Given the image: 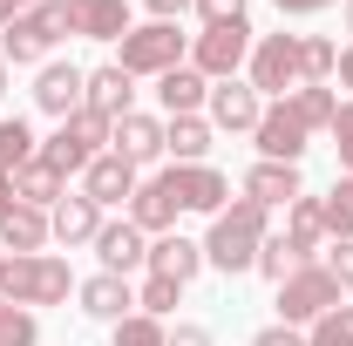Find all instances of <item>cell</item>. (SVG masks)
<instances>
[{"mask_svg":"<svg viewBox=\"0 0 353 346\" xmlns=\"http://www.w3.org/2000/svg\"><path fill=\"white\" fill-rule=\"evenodd\" d=\"M197 14H204V28H218V21H245V0H197Z\"/></svg>","mask_w":353,"mask_h":346,"instance_id":"39","label":"cell"},{"mask_svg":"<svg viewBox=\"0 0 353 346\" xmlns=\"http://www.w3.org/2000/svg\"><path fill=\"white\" fill-rule=\"evenodd\" d=\"M157 102H163V116H204V102H211V82L183 61L170 75H157Z\"/></svg>","mask_w":353,"mask_h":346,"instance_id":"23","label":"cell"},{"mask_svg":"<svg viewBox=\"0 0 353 346\" xmlns=\"http://www.w3.org/2000/svg\"><path fill=\"white\" fill-rule=\"evenodd\" d=\"M265 238H272V211L252 204V197H231V204L211 217V231H204V265H218V272H252Z\"/></svg>","mask_w":353,"mask_h":346,"instance_id":"1","label":"cell"},{"mask_svg":"<svg viewBox=\"0 0 353 346\" xmlns=\"http://www.w3.org/2000/svg\"><path fill=\"white\" fill-rule=\"evenodd\" d=\"M306 123H299V109H292V95H279V102H265L259 130H252V143H259V163H299L306 156Z\"/></svg>","mask_w":353,"mask_h":346,"instance_id":"9","label":"cell"},{"mask_svg":"<svg viewBox=\"0 0 353 346\" xmlns=\"http://www.w3.org/2000/svg\"><path fill=\"white\" fill-rule=\"evenodd\" d=\"M68 21L82 41H123L136 21H130V0H68Z\"/></svg>","mask_w":353,"mask_h":346,"instance_id":"20","label":"cell"},{"mask_svg":"<svg viewBox=\"0 0 353 346\" xmlns=\"http://www.w3.org/2000/svg\"><path fill=\"white\" fill-rule=\"evenodd\" d=\"M82 88H88V68H75V61H41L34 68V109L54 116V123H68V116H82Z\"/></svg>","mask_w":353,"mask_h":346,"instance_id":"10","label":"cell"},{"mask_svg":"<svg viewBox=\"0 0 353 346\" xmlns=\"http://www.w3.org/2000/svg\"><path fill=\"white\" fill-rule=\"evenodd\" d=\"M272 7H279V14H292V21H306V14H326L333 0H272Z\"/></svg>","mask_w":353,"mask_h":346,"instance_id":"42","label":"cell"},{"mask_svg":"<svg viewBox=\"0 0 353 346\" xmlns=\"http://www.w3.org/2000/svg\"><path fill=\"white\" fill-rule=\"evenodd\" d=\"M333 75H340V88H353V41L340 48V68H333Z\"/></svg>","mask_w":353,"mask_h":346,"instance_id":"45","label":"cell"},{"mask_svg":"<svg viewBox=\"0 0 353 346\" xmlns=\"http://www.w3.org/2000/svg\"><path fill=\"white\" fill-rule=\"evenodd\" d=\"M176 299H183V285L163 278V272H143V285H136V312H150V319H170Z\"/></svg>","mask_w":353,"mask_h":346,"instance_id":"31","label":"cell"},{"mask_svg":"<svg viewBox=\"0 0 353 346\" xmlns=\"http://www.w3.org/2000/svg\"><path fill=\"white\" fill-rule=\"evenodd\" d=\"M0 278H7V252H0Z\"/></svg>","mask_w":353,"mask_h":346,"instance_id":"48","label":"cell"},{"mask_svg":"<svg viewBox=\"0 0 353 346\" xmlns=\"http://www.w3.org/2000/svg\"><path fill=\"white\" fill-rule=\"evenodd\" d=\"M306 346H353V305L340 299L333 312H319V319L306 326Z\"/></svg>","mask_w":353,"mask_h":346,"instance_id":"33","label":"cell"},{"mask_svg":"<svg viewBox=\"0 0 353 346\" xmlns=\"http://www.w3.org/2000/svg\"><path fill=\"white\" fill-rule=\"evenodd\" d=\"M143 7H150V21H176V14L197 7V0H143Z\"/></svg>","mask_w":353,"mask_h":346,"instance_id":"43","label":"cell"},{"mask_svg":"<svg viewBox=\"0 0 353 346\" xmlns=\"http://www.w3.org/2000/svg\"><path fill=\"white\" fill-rule=\"evenodd\" d=\"M109 150L123 156V163H157L163 156V116H143V109H130L123 123H109Z\"/></svg>","mask_w":353,"mask_h":346,"instance_id":"17","label":"cell"},{"mask_svg":"<svg viewBox=\"0 0 353 346\" xmlns=\"http://www.w3.org/2000/svg\"><path fill=\"white\" fill-rule=\"evenodd\" d=\"M0 346H41V319H34L28 305L0 299Z\"/></svg>","mask_w":353,"mask_h":346,"instance_id":"36","label":"cell"},{"mask_svg":"<svg viewBox=\"0 0 353 346\" xmlns=\"http://www.w3.org/2000/svg\"><path fill=\"white\" fill-rule=\"evenodd\" d=\"M136 183H143L136 163H123L116 150H102V156L82 170V197H88V204H102V211H116V204H130V197H136Z\"/></svg>","mask_w":353,"mask_h":346,"instance_id":"16","label":"cell"},{"mask_svg":"<svg viewBox=\"0 0 353 346\" xmlns=\"http://www.w3.org/2000/svg\"><path fill=\"white\" fill-rule=\"evenodd\" d=\"M14 197H21V204H34V211H54V204L68 197V176L34 156V163H21V170H14Z\"/></svg>","mask_w":353,"mask_h":346,"instance_id":"26","label":"cell"},{"mask_svg":"<svg viewBox=\"0 0 353 346\" xmlns=\"http://www.w3.org/2000/svg\"><path fill=\"white\" fill-rule=\"evenodd\" d=\"M319 211H326V238H353V176H340L319 197Z\"/></svg>","mask_w":353,"mask_h":346,"instance_id":"35","label":"cell"},{"mask_svg":"<svg viewBox=\"0 0 353 346\" xmlns=\"http://www.w3.org/2000/svg\"><path fill=\"white\" fill-rule=\"evenodd\" d=\"M279 238H285L299 258H312L319 245H333V238H326V211H319V197H292V204H285V231H279Z\"/></svg>","mask_w":353,"mask_h":346,"instance_id":"25","label":"cell"},{"mask_svg":"<svg viewBox=\"0 0 353 346\" xmlns=\"http://www.w3.org/2000/svg\"><path fill=\"white\" fill-rule=\"evenodd\" d=\"M340 299H347V292L333 285V272H326L319 258H306L285 285H279V326H299V333H306L312 319H319V312H333Z\"/></svg>","mask_w":353,"mask_h":346,"instance_id":"5","label":"cell"},{"mask_svg":"<svg viewBox=\"0 0 353 346\" xmlns=\"http://www.w3.org/2000/svg\"><path fill=\"white\" fill-rule=\"evenodd\" d=\"M292 109H299V123H306V130H333L340 95H333L326 82H306V88H292Z\"/></svg>","mask_w":353,"mask_h":346,"instance_id":"29","label":"cell"},{"mask_svg":"<svg viewBox=\"0 0 353 346\" xmlns=\"http://www.w3.org/2000/svg\"><path fill=\"white\" fill-rule=\"evenodd\" d=\"M170 346H218V340H211L204 326H190V319H176V326H170Z\"/></svg>","mask_w":353,"mask_h":346,"instance_id":"41","label":"cell"},{"mask_svg":"<svg viewBox=\"0 0 353 346\" xmlns=\"http://www.w3.org/2000/svg\"><path fill=\"white\" fill-rule=\"evenodd\" d=\"M48 231H54V245H95V231H102V204H88L82 190H68V197L48 211Z\"/></svg>","mask_w":353,"mask_h":346,"instance_id":"21","label":"cell"},{"mask_svg":"<svg viewBox=\"0 0 353 346\" xmlns=\"http://www.w3.org/2000/svg\"><path fill=\"white\" fill-rule=\"evenodd\" d=\"M68 34H75L68 0H41V7H28L21 21H7V28H0V54H7V68H41Z\"/></svg>","mask_w":353,"mask_h":346,"instance_id":"2","label":"cell"},{"mask_svg":"<svg viewBox=\"0 0 353 346\" xmlns=\"http://www.w3.org/2000/svg\"><path fill=\"white\" fill-rule=\"evenodd\" d=\"M245 68H252L245 82L259 88V95H272V102L292 95V88H299V34H259Z\"/></svg>","mask_w":353,"mask_h":346,"instance_id":"8","label":"cell"},{"mask_svg":"<svg viewBox=\"0 0 353 346\" xmlns=\"http://www.w3.org/2000/svg\"><path fill=\"white\" fill-rule=\"evenodd\" d=\"M333 68H340V48L326 41V34H299V88L306 82H333Z\"/></svg>","mask_w":353,"mask_h":346,"instance_id":"30","label":"cell"},{"mask_svg":"<svg viewBox=\"0 0 353 346\" xmlns=\"http://www.w3.org/2000/svg\"><path fill=\"white\" fill-rule=\"evenodd\" d=\"M326 136H333V150H340V170L353 176V102H340V116H333Z\"/></svg>","mask_w":353,"mask_h":346,"instance_id":"38","label":"cell"},{"mask_svg":"<svg viewBox=\"0 0 353 346\" xmlns=\"http://www.w3.org/2000/svg\"><path fill=\"white\" fill-rule=\"evenodd\" d=\"M102 150H109V123L82 109V116H68V123H61V130L41 143V163H54L61 176H82L88 163L102 156Z\"/></svg>","mask_w":353,"mask_h":346,"instance_id":"7","label":"cell"},{"mask_svg":"<svg viewBox=\"0 0 353 346\" xmlns=\"http://www.w3.org/2000/svg\"><path fill=\"white\" fill-rule=\"evenodd\" d=\"M150 272H163V278H176V285H190V278L204 272V245L183 238V231H163V238H150Z\"/></svg>","mask_w":353,"mask_h":346,"instance_id":"22","label":"cell"},{"mask_svg":"<svg viewBox=\"0 0 353 346\" xmlns=\"http://www.w3.org/2000/svg\"><path fill=\"white\" fill-rule=\"evenodd\" d=\"M75 299H82L88 319H109V326H116V319H130V312H136V285H130V278H116V272H95V278L75 285Z\"/></svg>","mask_w":353,"mask_h":346,"instance_id":"19","label":"cell"},{"mask_svg":"<svg viewBox=\"0 0 353 346\" xmlns=\"http://www.w3.org/2000/svg\"><path fill=\"white\" fill-rule=\"evenodd\" d=\"M163 156L204 163V156H211V123H204V116H163Z\"/></svg>","mask_w":353,"mask_h":346,"instance_id":"27","label":"cell"},{"mask_svg":"<svg viewBox=\"0 0 353 346\" xmlns=\"http://www.w3.org/2000/svg\"><path fill=\"white\" fill-rule=\"evenodd\" d=\"M14 204H21V197H14V176H0V217L14 211Z\"/></svg>","mask_w":353,"mask_h":346,"instance_id":"46","label":"cell"},{"mask_svg":"<svg viewBox=\"0 0 353 346\" xmlns=\"http://www.w3.org/2000/svg\"><path fill=\"white\" fill-rule=\"evenodd\" d=\"M326 272H333V285H340V292H353V238H333V245H326Z\"/></svg>","mask_w":353,"mask_h":346,"instance_id":"37","label":"cell"},{"mask_svg":"<svg viewBox=\"0 0 353 346\" xmlns=\"http://www.w3.org/2000/svg\"><path fill=\"white\" fill-rule=\"evenodd\" d=\"M34 156H41L34 130H28L21 116H0V176H14L21 163H34Z\"/></svg>","mask_w":353,"mask_h":346,"instance_id":"28","label":"cell"},{"mask_svg":"<svg viewBox=\"0 0 353 346\" xmlns=\"http://www.w3.org/2000/svg\"><path fill=\"white\" fill-rule=\"evenodd\" d=\"M299 265H306V258H299V252H292V245H285V238L272 231V238H265V245H259V265H252V272H265L272 285H285V278H292Z\"/></svg>","mask_w":353,"mask_h":346,"instance_id":"34","label":"cell"},{"mask_svg":"<svg viewBox=\"0 0 353 346\" xmlns=\"http://www.w3.org/2000/svg\"><path fill=\"white\" fill-rule=\"evenodd\" d=\"M190 61V34L176 28V21H143V28H130L123 34V54H116V68L123 75H170V68H183Z\"/></svg>","mask_w":353,"mask_h":346,"instance_id":"4","label":"cell"},{"mask_svg":"<svg viewBox=\"0 0 353 346\" xmlns=\"http://www.w3.org/2000/svg\"><path fill=\"white\" fill-rule=\"evenodd\" d=\"M28 7H41V0H0V28H7V21H21Z\"/></svg>","mask_w":353,"mask_h":346,"instance_id":"44","label":"cell"},{"mask_svg":"<svg viewBox=\"0 0 353 346\" xmlns=\"http://www.w3.org/2000/svg\"><path fill=\"white\" fill-rule=\"evenodd\" d=\"M82 109H88V116H102V123H123V116L136 109V75H123L116 61H102V68H88Z\"/></svg>","mask_w":353,"mask_h":346,"instance_id":"15","label":"cell"},{"mask_svg":"<svg viewBox=\"0 0 353 346\" xmlns=\"http://www.w3.org/2000/svg\"><path fill=\"white\" fill-rule=\"evenodd\" d=\"M82 278L68 272V258H54V252H34V258H7V278H0V299L7 305H61L75 292Z\"/></svg>","mask_w":353,"mask_h":346,"instance_id":"3","label":"cell"},{"mask_svg":"<svg viewBox=\"0 0 353 346\" xmlns=\"http://www.w3.org/2000/svg\"><path fill=\"white\" fill-rule=\"evenodd\" d=\"M95 258H102V272H116V278H130V272H150V238L136 231L130 217H102V231H95Z\"/></svg>","mask_w":353,"mask_h":346,"instance_id":"14","label":"cell"},{"mask_svg":"<svg viewBox=\"0 0 353 346\" xmlns=\"http://www.w3.org/2000/svg\"><path fill=\"white\" fill-rule=\"evenodd\" d=\"M170 183H176V204L197 217H218L231 204V176L211 170V163H170Z\"/></svg>","mask_w":353,"mask_h":346,"instance_id":"12","label":"cell"},{"mask_svg":"<svg viewBox=\"0 0 353 346\" xmlns=\"http://www.w3.org/2000/svg\"><path fill=\"white\" fill-rule=\"evenodd\" d=\"M245 61H252V21H218V28L190 34V68L204 82H231Z\"/></svg>","mask_w":353,"mask_h":346,"instance_id":"6","label":"cell"},{"mask_svg":"<svg viewBox=\"0 0 353 346\" xmlns=\"http://www.w3.org/2000/svg\"><path fill=\"white\" fill-rule=\"evenodd\" d=\"M0 95H7V54H0Z\"/></svg>","mask_w":353,"mask_h":346,"instance_id":"47","label":"cell"},{"mask_svg":"<svg viewBox=\"0 0 353 346\" xmlns=\"http://www.w3.org/2000/svg\"><path fill=\"white\" fill-rule=\"evenodd\" d=\"M259 116H265V95L252 82H211V102H204V123L211 130H231V136H252L259 130Z\"/></svg>","mask_w":353,"mask_h":346,"instance_id":"11","label":"cell"},{"mask_svg":"<svg viewBox=\"0 0 353 346\" xmlns=\"http://www.w3.org/2000/svg\"><path fill=\"white\" fill-rule=\"evenodd\" d=\"M238 197H252V204H265V211H285L292 197H306V183H299V163H252Z\"/></svg>","mask_w":353,"mask_h":346,"instance_id":"18","label":"cell"},{"mask_svg":"<svg viewBox=\"0 0 353 346\" xmlns=\"http://www.w3.org/2000/svg\"><path fill=\"white\" fill-rule=\"evenodd\" d=\"M252 346H306V333H299V326H259Z\"/></svg>","mask_w":353,"mask_h":346,"instance_id":"40","label":"cell"},{"mask_svg":"<svg viewBox=\"0 0 353 346\" xmlns=\"http://www.w3.org/2000/svg\"><path fill=\"white\" fill-rule=\"evenodd\" d=\"M347 28H353V0H347Z\"/></svg>","mask_w":353,"mask_h":346,"instance_id":"49","label":"cell"},{"mask_svg":"<svg viewBox=\"0 0 353 346\" xmlns=\"http://www.w3.org/2000/svg\"><path fill=\"white\" fill-rule=\"evenodd\" d=\"M48 238V211H34V204H14V211L0 217V252H14V258H34Z\"/></svg>","mask_w":353,"mask_h":346,"instance_id":"24","label":"cell"},{"mask_svg":"<svg viewBox=\"0 0 353 346\" xmlns=\"http://www.w3.org/2000/svg\"><path fill=\"white\" fill-rule=\"evenodd\" d=\"M176 183H170V170H157V176H143L136 183V197H130V224L143 231V238H163V231H176Z\"/></svg>","mask_w":353,"mask_h":346,"instance_id":"13","label":"cell"},{"mask_svg":"<svg viewBox=\"0 0 353 346\" xmlns=\"http://www.w3.org/2000/svg\"><path fill=\"white\" fill-rule=\"evenodd\" d=\"M109 346H170V326H163V319H150V312H130V319H116Z\"/></svg>","mask_w":353,"mask_h":346,"instance_id":"32","label":"cell"}]
</instances>
